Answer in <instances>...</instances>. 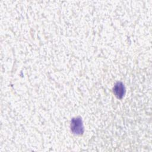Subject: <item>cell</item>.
<instances>
[{
	"instance_id": "6da1fadb",
	"label": "cell",
	"mask_w": 152,
	"mask_h": 152,
	"mask_svg": "<svg viewBox=\"0 0 152 152\" xmlns=\"http://www.w3.org/2000/svg\"><path fill=\"white\" fill-rule=\"evenodd\" d=\"M71 129L73 133L75 134H82L84 131L83 125L82 123V120L80 118H73L71 121Z\"/></svg>"
},
{
	"instance_id": "7a4b0ae2",
	"label": "cell",
	"mask_w": 152,
	"mask_h": 152,
	"mask_svg": "<svg viewBox=\"0 0 152 152\" xmlns=\"http://www.w3.org/2000/svg\"><path fill=\"white\" fill-rule=\"evenodd\" d=\"M113 93L115 96L119 99H121L125 94V87L123 84L121 82L117 83L113 87Z\"/></svg>"
}]
</instances>
